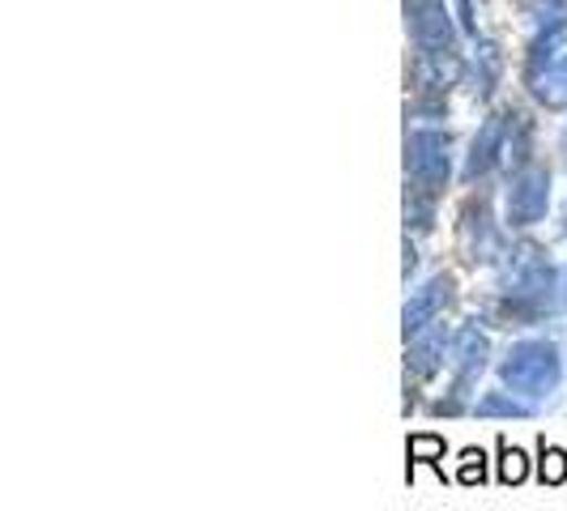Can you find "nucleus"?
Segmentation results:
<instances>
[{
	"label": "nucleus",
	"mask_w": 567,
	"mask_h": 511,
	"mask_svg": "<svg viewBox=\"0 0 567 511\" xmlns=\"http://www.w3.org/2000/svg\"><path fill=\"white\" fill-rule=\"evenodd\" d=\"M538 478L546 486H559L567 482V452L564 448H546L542 444V465H538Z\"/></svg>",
	"instance_id": "6e6552de"
},
{
	"label": "nucleus",
	"mask_w": 567,
	"mask_h": 511,
	"mask_svg": "<svg viewBox=\"0 0 567 511\" xmlns=\"http://www.w3.org/2000/svg\"><path fill=\"white\" fill-rule=\"evenodd\" d=\"M474 414H478V418H529L534 405L508 397V393H486V397H478Z\"/></svg>",
	"instance_id": "423d86ee"
},
{
	"label": "nucleus",
	"mask_w": 567,
	"mask_h": 511,
	"mask_svg": "<svg viewBox=\"0 0 567 511\" xmlns=\"http://www.w3.org/2000/svg\"><path fill=\"white\" fill-rule=\"evenodd\" d=\"M444 354H453V337H449V328H444V324H431V328L419 333L414 345H410V354H405V371H410L414 379H431L435 371L444 367Z\"/></svg>",
	"instance_id": "20e7f679"
},
{
	"label": "nucleus",
	"mask_w": 567,
	"mask_h": 511,
	"mask_svg": "<svg viewBox=\"0 0 567 511\" xmlns=\"http://www.w3.org/2000/svg\"><path fill=\"white\" fill-rule=\"evenodd\" d=\"M486 358H491V341H486V333H478V320H474V324H465L453 337L456 384H453V393H449V400H435V414H461V409H465V397H470L474 379L483 375Z\"/></svg>",
	"instance_id": "f03ea898"
},
{
	"label": "nucleus",
	"mask_w": 567,
	"mask_h": 511,
	"mask_svg": "<svg viewBox=\"0 0 567 511\" xmlns=\"http://www.w3.org/2000/svg\"><path fill=\"white\" fill-rule=\"evenodd\" d=\"M525 473H529L525 452H520V448H508V444H499V482L516 486V482H525Z\"/></svg>",
	"instance_id": "0eeeda50"
},
{
	"label": "nucleus",
	"mask_w": 567,
	"mask_h": 511,
	"mask_svg": "<svg viewBox=\"0 0 567 511\" xmlns=\"http://www.w3.org/2000/svg\"><path fill=\"white\" fill-rule=\"evenodd\" d=\"M499 379L508 384L512 393H525V397H550L564 379V363H559V350L550 341H516L508 350V358L499 363Z\"/></svg>",
	"instance_id": "f257e3e1"
},
{
	"label": "nucleus",
	"mask_w": 567,
	"mask_h": 511,
	"mask_svg": "<svg viewBox=\"0 0 567 511\" xmlns=\"http://www.w3.org/2000/svg\"><path fill=\"white\" fill-rule=\"evenodd\" d=\"M456 482L465 486H483L486 482V456L483 452H461V469H456Z\"/></svg>",
	"instance_id": "1a4fd4ad"
},
{
	"label": "nucleus",
	"mask_w": 567,
	"mask_h": 511,
	"mask_svg": "<svg viewBox=\"0 0 567 511\" xmlns=\"http://www.w3.org/2000/svg\"><path fill=\"white\" fill-rule=\"evenodd\" d=\"M449 299H453V278H431L423 290H414V299L401 312V333H405V341L426 333L440 320V312L449 307Z\"/></svg>",
	"instance_id": "7ed1b4c3"
},
{
	"label": "nucleus",
	"mask_w": 567,
	"mask_h": 511,
	"mask_svg": "<svg viewBox=\"0 0 567 511\" xmlns=\"http://www.w3.org/2000/svg\"><path fill=\"white\" fill-rule=\"evenodd\" d=\"M405 452H410V460H423V465H435V460L444 456V439H435V435H414Z\"/></svg>",
	"instance_id": "9d476101"
},
{
	"label": "nucleus",
	"mask_w": 567,
	"mask_h": 511,
	"mask_svg": "<svg viewBox=\"0 0 567 511\" xmlns=\"http://www.w3.org/2000/svg\"><path fill=\"white\" fill-rule=\"evenodd\" d=\"M508 213L516 227H529V222H538L542 213H546V179H542V175H529V179L512 192Z\"/></svg>",
	"instance_id": "39448f33"
}]
</instances>
